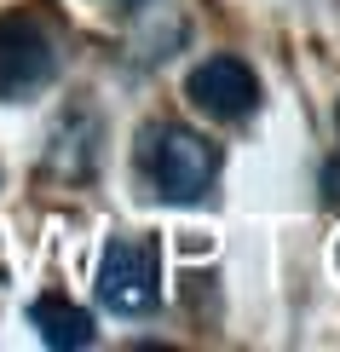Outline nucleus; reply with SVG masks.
Here are the masks:
<instances>
[{
	"mask_svg": "<svg viewBox=\"0 0 340 352\" xmlns=\"http://www.w3.org/2000/svg\"><path fill=\"white\" fill-rule=\"evenodd\" d=\"M139 168L161 202H202L219 179V144L185 122H161L139 139Z\"/></svg>",
	"mask_w": 340,
	"mask_h": 352,
	"instance_id": "1",
	"label": "nucleus"
},
{
	"mask_svg": "<svg viewBox=\"0 0 340 352\" xmlns=\"http://www.w3.org/2000/svg\"><path fill=\"white\" fill-rule=\"evenodd\" d=\"M98 300L115 318H144L161 306V254L150 237H110L98 254Z\"/></svg>",
	"mask_w": 340,
	"mask_h": 352,
	"instance_id": "2",
	"label": "nucleus"
},
{
	"mask_svg": "<svg viewBox=\"0 0 340 352\" xmlns=\"http://www.w3.org/2000/svg\"><path fill=\"white\" fill-rule=\"evenodd\" d=\"M185 98L202 116H214V122H248V116L260 110V76L242 64V58L214 52V58H202V64L185 76Z\"/></svg>",
	"mask_w": 340,
	"mask_h": 352,
	"instance_id": "3",
	"label": "nucleus"
},
{
	"mask_svg": "<svg viewBox=\"0 0 340 352\" xmlns=\"http://www.w3.org/2000/svg\"><path fill=\"white\" fill-rule=\"evenodd\" d=\"M52 76V41L29 18H0V98H23Z\"/></svg>",
	"mask_w": 340,
	"mask_h": 352,
	"instance_id": "4",
	"label": "nucleus"
},
{
	"mask_svg": "<svg viewBox=\"0 0 340 352\" xmlns=\"http://www.w3.org/2000/svg\"><path fill=\"white\" fill-rule=\"evenodd\" d=\"M29 324L41 329L47 346H87L93 341V318H87L76 300H64V295H41L29 306Z\"/></svg>",
	"mask_w": 340,
	"mask_h": 352,
	"instance_id": "5",
	"label": "nucleus"
},
{
	"mask_svg": "<svg viewBox=\"0 0 340 352\" xmlns=\"http://www.w3.org/2000/svg\"><path fill=\"white\" fill-rule=\"evenodd\" d=\"M335 266H340V243H335Z\"/></svg>",
	"mask_w": 340,
	"mask_h": 352,
	"instance_id": "6",
	"label": "nucleus"
},
{
	"mask_svg": "<svg viewBox=\"0 0 340 352\" xmlns=\"http://www.w3.org/2000/svg\"><path fill=\"white\" fill-rule=\"evenodd\" d=\"M335 122H340V110H335Z\"/></svg>",
	"mask_w": 340,
	"mask_h": 352,
	"instance_id": "7",
	"label": "nucleus"
}]
</instances>
